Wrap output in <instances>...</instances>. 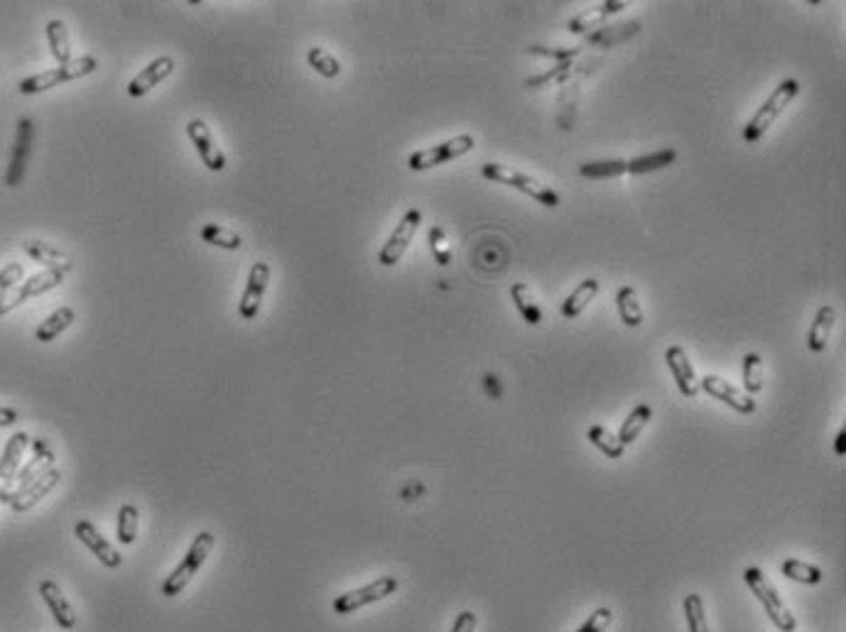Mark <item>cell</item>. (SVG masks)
<instances>
[{
	"mask_svg": "<svg viewBox=\"0 0 846 632\" xmlns=\"http://www.w3.org/2000/svg\"><path fill=\"white\" fill-rule=\"evenodd\" d=\"M398 579L395 576H380L376 581L366 583V586H361L356 591L341 593V596H336L334 598V613L336 616H351L361 608L370 606V603H378V600L388 598V596H393L398 591Z\"/></svg>",
	"mask_w": 846,
	"mask_h": 632,
	"instance_id": "ba28073f",
	"label": "cell"
},
{
	"mask_svg": "<svg viewBox=\"0 0 846 632\" xmlns=\"http://www.w3.org/2000/svg\"><path fill=\"white\" fill-rule=\"evenodd\" d=\"M675 159H678V150H672V148L650 152V155H640L636 159H629V175H650V172L670 167Z\"/></svg>",
	"mask_w": 846,
	"mask_h": 632,
	"instance_id": "f546056e",
	"label": "cell"
},
{
	"mask_svg": "<svg viewBox=\"0 0 846 632\" xmlns=\"http://www.w3.org/2000/svg\"><path fill=\"white\" fill-rule=\"evenodd\" d=\"M270 282V265L268 263H253L251 273H248V282L244 287V294H241V302H238V314L245 321H251L255 319L260 311V304H263V297H265V290H268Z\"/></svg>",
	"mask_w": 846,
	"mask_h": 632,
	"instance_id": "4fadbf2b",
	"label": "cell"
},
{
	"mask_svg": "<svg viewBox=\"0 0 846 632\" xmlns=\"http://www.w3.org/2000/svg\"><path fill=\"white\" fill-rule=\"evenodd\" d=\"M59 481H62V471H59V468H50L47 474L40 475L30 488H25V491L20 493V495L10 503L13 512H27V510H33L40 500L47 498V495L57 488Z\"/></svg>",
	"mask_w": 846,
	"mask_h": 632,
	"instance_id": "ffe728a7",
	"label": "cell"
},
{
	"mask_svg": "<svg viewBox=\"0 0 846 632\" xmlns=\"http://www.w3.org/2000/svg\"><path fill=\"white\" fill-rule=\"evenodd\" d=\"M428 241H429V250H432V255H435V260H437V265H442V267L449 265V263H452V245H449V241H447L445 228H442V225H432V228H429Z\"/></svg>",
	"mask_w": 846,
	"mask_h": 632,
	"instance_id": "ab89813d",
	"label": "cell"
},
{
	"mask_svg": "<svg viewBox=\"0 0 846 632\" xmlns=\"http://www.w3.org/2000/svg\"><path fill=\"white\" fill-rule=\"evenodd\" d=\"M616 309H619L620 321L629 326V329H638V326L646 321L643 304L638 300L636 287H630V284H623V287H619V292H616Z\"/></svg>",
	"mask_w": 846,
	"mask_h": 632,
	"instance_id": "d4e9b609",
	"label": "cell"
},
{
	"mask_svg": "<svg viewBox=\"0 0 846 632\" xmlns=\"http://www.w3.org/2000/svg\"><path fill=\"white\" fill-rule=\"evenodd\" d=\"M665 363L670 368L672 380L678 385V390L682 397L695 399L699 395V378L695 373V366H692V360H689L687 350L682 349V346H670V349L665 350Z\"/></svg>",
	"mask_w": 846,
	"mask_h": 632,
	"instance_id": "9a60e30c",
	"label": "cell"
},
{
	"mask_svg": "<svg viewBox=\"0 0 846 632\" xmlns=\"http://www.w3.org/2000/svg\"><path fill=\"white\" fill-rule=\"evenodd\" d=\"M481 175L486 177V179H491V182L528 194L530 199H535L537 204H543L545 208L560 206V194L554 192V189H550V187L540 182V179H535V177L520 172V169H513V167L508 165H498V162H484V165H481Z\"/></svg>",
	"mask_w": 846,
	"mask_h": 632,
	"instance_id": "7a4b0ae2",
	"label": "cell"
},
{
	"mask_svg": "<svg viewBox=\"0 0 846 632\" xmlns=\"http://www.w3.org/2000/svg\"><path fill=\"white\" fill-rule=\"evenodd\" d=\"M741 380H744V392L746 395H758L763 390V358L758 353H746L741 360Z\"/></svg>",
	"mask_w": 846,
	"mask_h": 632,
	"instance_id": "d6a6232c",
	"label": "cell"
},
{
	"mask_svg": "<svg viewBox=\"0 0 846 632\" xmlns=\"http://www.w3.org/2000/svg\"><path fill=\"white\" fill-rule=\"evenodd\" d=\"M629 8V3L626 0H606V3H599L594 8L584 10V13H579L567 23V33L570 34H589L594 33V30H601L603 23L609 20V17L619 15L623 10Z\"/></svg>",
	"mask_w": 846,
	"mask_h": 632,
	"instance_id": "e0dca14e",
	"label": "cell"
},
{
	"mask_svg": "<svg viewBox=\"0 0 846 632\" xmlns=\"http://www.w3.org/2000/svg\"><path fill=\"white\" fill-rule=\"evenodd\" d=\"M699 390L707 392L709 397L724 402L726 407H731L738 415H754L755 409H758L751 395H746L741 388L731 385L729 380H724L719 375H704L702 380H699Z\"/></svg>",
	"mask_w": 846,
	"mask_h": 632,
	"instance_id": "8fae6325",
	"label": "cell"
},
{
	"mask_svg": "<svg viewBox=\"0 0 846 632\" xmlns=\"http://www.w3.org/2000/svg\"><path fill=\"white\" fill-rule=\"evenodd\" d=\"M511 300L515 302L518 314L523 316V321L528 326H540L543 324V309L537 304L535 294L530 290L528 282H515L511 284Z\"/></svg>",
	"mask_w": 846,
	"mask_h": 632,
	"instance_id": "484cf974",
	"label": "cell"
},
{
	"mask_svg": "<svg viewBox=\"0 0 846 632\" xmlns=\"http://www.w3.org/2000/svg\"><path fill=\"white\" fill-rule=\"evenodd\" d=\"M650 419H653V409H650V405H646V402L636 405V407L630 409V415L623 419V425H620V432H619L620 444H623V446H630V444L640 436V432L646 429Z\"/></svg>",
	"mask_w": 846,
	"mask_h": 632,
	"instance_id": "83f0119b",
	"label": "cell"
},
{
	"mask_svg": "<svg viewBox=\"0 0 846 632\" xmlns=\"http://www.w3.org/2000/svg\"><path fill=\"white\" fill-rule=\"evenodd\" d=\"M474 148H476L474 135H469V133L454 135V138H449V140L437 142V145H432V148L412 152L410 158H408V167H410L412 172H425V169H432V167L447 165V162H452V159L464 158V155L474 150Z\"/></svg>",
	"mask_w": 846,
	"mask_h": 632,
	"instance_id": "52a82bcc",
	"label": "cell"
},
{
	"mask_svg": "<svg viewBox=\"0 0 846 632\" xmlns=\"http://www.w3.org/2000/svg\"><path fill=\"white\" fill-rule=\"evenodd\" d=\"M211 551H214V534L211 532H199L194 537L192 547L187 550L185 559L179 561L175 571L168 576V581L162 583V596H168V598H175L179 593L185 591L189 581H192L197 571H199L204 561L211 557Z\"/></svg>",
	"mask_w": 846,
	"mask_h": 632,
	"instance_id": "277c9868",
	"label": "cell"
},
{
	"mask_svg": "<svg viewBox=\"0 0 846 632\" xmlns=\"http://www.w3.org/2000/svg\"><path fill=\"white\" fill-rule=\"evenodd\" d=\"M307 64L319 76H324V79H336V76L341 74V62L332 52L324 50V47H310L307 50Z\"/></svg>",
	"mask_w": 846,
	"mask_h": 632,
	"instance_id": "d590c367",
	"label": "cell"
},
{
	"mask_svg": "<svg viewBox=\"0 0 846 632\" xmlns=\"http://www.w3.org/2000/svg\"><path fill=\"white\" fill-rule=\"evenodd\" d=\"M640 30V23H626V25H611V27H601V30H596L594 34H589L587 42L589 44H606V47H611L616 42L629 40L630 34H636Z\"/></svg>",
	"mask_w": 846,
	"mask_h": 632,
	"instance_id": "74e56055",
	"label": "cell"
},
{
	"mask_svg": "<svg viewBox=\"0 0 846 632\" xmlns=\"http://www.w3.org/2000/svg\"><path fill=\"white\" fill-rule=\"evenodd\" d=\"M69 270H43V273H37V275L27 277L25 282L17 284V290H13L5 297V300L0 302V316L10 314L13 309H17L20 304H25L27 300H33V297H40L44 292L54 290L62 284V280L67 277Z\"/></svg>",
	"mask_w": 846,
	"mask_h": 632,
	"instance_id": "30bf717a",
	"label": "cell"
},
{
	"mask_svg": "<svg viewBox=\"0 0 846 632\" xmlns=\"http://www.w3.org/2000/svg\"><path fill=\"white\" fill-rule=\"evenodd\" d=\"M201 238L204 243H209L214 248H224V250H238L244 245V238L226 228V225H218V224H207L201 228Z\"/></svg>",
	"mask_w": 846,
	"mask_h": 632,
	"instance_id": "e575fe53",
	"label": "cell"
},
{
	"mask_svg": "<svg viewBox=\"0 0 846 632\" xmlns=\"http://www.w3.org/2000/svg\"><path fill=\"white\" fill-rule=\"evenodd\" d=\"M138 524H140V515H138V508L135 505H123V508L118 510V522H116V534L118 541L120 544H126L130 547L138 537Z\"/></svg>",
	"mask_w": 846,
	"mask_h": 632,
	"instance_id": "8d00e7d4",
	"label": "cell"
},
{
	"mask_svg": "<svg viewBox=\"0 0 846 632\" xmlns=\"http://www.w3.org/2000/svg\"><path fill=\"white\" fill-rule=\"evenodd\" d=\"M17 419H20V417H17L15 409L0 407V426H13V425H15V422H17Z\"/></svg>",
	"mask_w": 846,
	"mask_h": 632,
	"instance_id": "bcb514c9",
	"label": "cell"
},
{
	"mask_svg": "<svg viewBox=\"0 0 846 632\" xmlns=\"http://www.w3.org/2000/svg\"><path fill=\"white\" fill-rule=\"evenodd\" d=\"M50 468H54V454H52L50 444L44 439H34L33 441V458L27 461L25 468H20L17 475L10 483H3V488H0V503L3 505H10L13 500L20 495V493L30 488L40 475H44Z\"/></svg>",
	"mask_w": 846,
	"mask_h": 632,
	"instance_id": "8992f818",
	"label": "cell"
},
{
	"mask_svg": "<svg viewBox=\"0 0 846 632\" xmlns=\"http://www.w3.org/2000/svg\"><path fill=\"white\" fill-rule=\"evenodd\" d=\"M834 451H837V456H844V451H846V432H844V429L837 434V441H834Z\"/></svg>",
	"mask_w": 846,
	"mask_h": 632,
	"instance_id": "7dc6e473",
	"label": "cell"
},
{
	"mask_svg": "<svg viewBox=\"0 0 846 632\" xmlns=\"http://www.w3.org/2000/svg\"><path fill=\"white\" fill-rule=\"evenodd\" d=\"M172 72H175V59L172 57L152 59L150 64H148L140 74L135 76L133 81L128 83V96H130V99H140V96H145L150 89H155L159 81H165Z\"/></svg>",
	"mask_w": 846,
	"mask_h": 632,
	"instance_id": "d6986e66",
	"label": "cell"
},
{
	"mask_svg": "<svg viewBox=\"0 0 846 632\" xmlns=\"http://www.w3.org/2000/svg\"><path fill=\"white\" fill-rule=\"evenodd\" d=\"M579 175L587 179H613V177L629 175V159H596L584 162L579 167Z\"/></svg>",
	"mask_w": 846,
	"mask_h": 632,
	"instance_id": "1f68e13d",
	"label": "cell"
},
{
	"mask_svg": "<svg viewBox=\"0 0 846 632\" xmlns=\"http://www.w3.org/2000/svg\"><path fill=\"white\" fill-rule=\"evenodd\" d=\"M613 613L611 608H596L594 613L589 616V620L577 632H606V627L611 625Z\"/></svg>",
	"mask_w": 846,
	"mask_h": 632,
	"instance_id": "ee69618b",
	"label": "cell"
},
{
	"mask_svg": "<svg viewBox=\"0 0 846 632\" xmlns=\"http://www.w3.org/2000/svg\"><path fill=\"white\" fill-rule=\"evenodd\" d=\"M780 571L790 581L804 583V586H817L824 579V571H822L820 566L807 564V561H800V559H785L783 566H780Z\"/></svg>",
	"mask_w": 846,
	"mask_h": 632,
	"instance_id": "4dcf8cb0",
	"label": "cell"
},
{
	"mask_svg": "<svg viewBox=\"0 0 846 632\" xmlns=\"http://www.w3.org/2000/svg\"><path fill=\"white\" fill-rule=\"evenodd\" d=\"M599 290H601V284H599L596 277H587V280H582L577 290L572 292L570 297L562 302V316L572 321V319H577V316L584 314V309H587L589 304L596 300V297H599Z\"/></svg>",
	"mask_w": 846,
	"mask_h": 632,
	"instance_id": "cb8c5ba5",
	"label": "cell"
},
{
	"mask_svg": "<svg viewBox=\"0 0 846 632\" xmlns=\"http://www.w3.org/2000/svg\"><path fill=\"white\" fill-rule=\"evenodd\" d=\"M834 324H837V309L832 307V304H822L817 309V314H814L810 331H807V346H810L812 353H822V350L827 349Z\"/></svg>",
	"mask_w": 846,
	"mask_h": 632,
	"instance_id": "44dd1931",
	"label": "cell"
},
{
	"mask_svg": "<svg viewBox=\"0 0 846 632\" xmlns=\"http://www.w3.org/2000/svg\"><path fill=\"white\" fill-rule=\"evenodd\" d=\"M96 67H99V62L86 54V57L72 59L69 64L54 67V69H50V72H43V74L27 76V79H23V81H20V86H17V89H20V93H25V96H34V93L50 91V89L59 86V83L74 81V79H82V76L93 74V72H96Z\"/></svg>",
	"mask_w": 846,
	"mask_h": 632,
	"instance_id": "5b68a950",
	"label": "cell"
},
{
	"mask_svg": "<svg viewBox=\"0 0 846 632\" xmlns=\"http://www.w3.org/2000/svg\"><path fill=\"white\" fill-rule=\"evenodd\" d=\"M23 277H25V267L23 263H10L0 270V302L8 297L13 287L23 282Z\"/></svg>",
	"mask_w": 846,
	"mask_h": 632,
	"instance_id": "b9f144b4",
	"label": "cell"
},
{
	"mask_svg": "<svg viewBox=\"0 0 846 632\" xmlns=\"http://www.w3.org/2000/svg\"><path fill=\"white\" fill-rule=\"evenodd\" d=\"M744 581H746L751 593L758 598V603H761L763 610H765L768 620H771V623L775 625L780 632H795V627H797L795 616L790 613L788 606H785L783 598H780L778 589L773 586L771 579L763 574L758 566H748L746 571H744Z\"/></svg>",
	"mask_w": 846,
	"mask_h": 632,
	"instance_id": "3957f363",
	"label": "cell"
},
{
	"mask_svg": "<svg viewBox=\"0 0 846 632\" xmlns=\"http://www.w3.org/2000/svg\"><path fill=\"white\" fill-rule=\"evenodd\" d=\"M587 439L591 441V444H594L596 449L601 451L603 456H609V458H623V451H626V446H623V444H620V441H619V434L609 432L606 426H601V425L589 426Z\"/></svg>",
	"mask_w": 846,
	"mask_h": 632,
	"instance_id": "836d02e7",
	"label": "cell"
},
{
	"mask_svg": "<svg viewBox=\"0 0 846 632\" xmlns=\"http://www.w3.org/2000/svg\"><path fill=\"white\" fill-rule=\"evenodd\" d=\"M685 618H687V630L689 632H709V623H707V610H704V600L699 593H689L685 596Z\"/></svg>",
	"mask_w": 846,
	"mask_h": 632,
	"instance_id": "f35d334b",
	"label": "cell"
},
{
	"mask_svg": "<svg viewBox=\"0 0 846 632\" xmlns=\"http://www.w3.org/2000/svg\"><path fill=\"white\" fill-rule=\"evenodd\" d=\"M44 33H47V42H50L52 57L57 59L59 67L69 64L72 62V42H69L67 25L62 20H50L47 27H44Z\"/></svg>",
	"mask_w": 846,
	"mask_h": 632,
	"instance_id": "f1b7e54d",
	"label": "cell"
},
{
	"mask_svg": "<svg viewBox=\"0 0 846 632\" xmlns=\"http://www.w3.org/2000/svg\"><path fill=\"white\" fill-rule=\"evenodd\" d=\"M572 67H574L572 62H560L557 67H553L550 72H545V74H537L533 76V79H528L525 86H528V89H540V86H547V83H564L570 79Z\"/></svg>",
	"mask_w": 846,
	"mask_h": 632,
	"instance_id": "60d3db41",
	"label": "cell"
},
{
	"mask_svg": "<svg viewBox=\"0 0 846 632\" xmlns=\"http://www.w3.org/2000/svg\"><path fill=\"white\" fill-rule=\"evenodd\" d=\"M530 54H535V57H547V59H557V64L560 62H572V59L577 57L582 47H545V44H533L528 47Z\"/></svg>",
	"mask_w": 846,
	"mask_h": 632,
	"instance_id": "7bdbcfd3",
	"label": "cell"
},
{
	"mask_svg": "<svg viewBox=\"0 0 846 632\" xmlns=\"http://www.w3.org/2000/svg\"><path fill=\"white\" fill-rule=\"evenodd\" d=\"M187 135H189V140L194 142V148L199 152V158L204 165L209 167L211 172H224L226 169V155L224 150L218 148L216 140H214V135H211L209 125L204 123L201 118H194L187 125Z\"/></svg>",
	"mask_w": 846,
	"mask_h": 632,
	"instance_id": "5bb4252c",
	"label": "cell"
},
{
	"mask_svg": "<svg viewBox=\"0 0 846 632\" xmlns=\"http://www.w3.org/2000/svg\"><path fill=\"white\" fill-rule=\"evenodd\" d=\"M23 250H25L34 263L44 265V270H72V267H74V263H72V258H69L67 253L54 248L50 243L23 241Z\"/></svg>",
	"mask_w": 846,
	"mask_h": 632,
	"instance_id": "603a6c76",
	"label": "cell"
},
{
	"mask_svg": "<svg viewBox=\"0 0 846 632\" xmlns=\"http://www.w3.org/2000/svg\"><path fill=\"white\" fill-rule=\"evenodd\" d=\"M33 142L34 123L30 118H23V120L17 123L15 145H13V152H10V165L8 172H5V184H8L10 189H15L17 184L25 179L27 162H30V152H33Z\"/></svg>",
	"mask_w": 846,
	"mask_h": 632,
	"instance_id": "7c38bea8",
	"label": "cell"
},
{
	"mask_svg": "<svg viewBox=\"0 0 846 632\" xmlns=\"http://www.w3.org/2000/svg\"><path fill=\"white\" fill-rule=\"evenodd\" d=\"M27 446H30V436L25 432H15L10 436L5 449H3V456H0V481L10 483L15 478Z\"/></svg>",
	"mask_w": 846,
	"mask_h": 632,
	"instance_id": "7402d4cb",
	"label": "cell"
},
{
	"mask_svg": "<svg viewBox=\"0 0 846 632\" xmlns=\"http://www.w3.org/2000/svg\"><path fill=\"white\" fill-rule=\"evenodd\" d=\"M419 224H422V211L419 208H410V211H405V216L400 218V224L395 225V231L390 234L386 243H383V248L378 253V263L383 267H393L400 263V258L405 255V250L410 248L412 238L418 234Z\"/></svg>",
	"mask_w": 846,
	"mask_h": 632,
	"instance_id": "9c48e42d",
	"label": "cell"
},
{
	"mask_svg": "<svg viewBox=\"0 0 846 632\" xmlns=\"http://www.w3.org/2000/svg\"><path fill=\"white\" fill-rule=\"evenodd\" d=\"M474 630H476V613H471V610L459 613L452 625V632H474Z\"/></svg>",
	"mask_w": 846,
	"mask_h": 632,
	"instance_id": "f6af8a7d",
	"label": "cell"
},
{
	"mask_svg": "<svg viewBox=\"0 0 846 632\" xmlns=\"http://www.w3.org/2000/svg\"><path fill=\"white\" fill-rule=\"evenodd\" d=\"M76 311L72 307H59L57 311H52L47 319H44L43 324L37 326V331H34V339L40 343H50L57 339L59 333H64L69 326L74 324Z\"/></svg>",
	"mask_w": 846,
	"mask_h": 632,
	"instance_id": "4316f807",
	"label": "cell"
},
{
	"mask_svg": "<svg viewBox=\"0 0 846 632\" xmlns=\"http://www.w3.org/2000/svg\"><path fill=\"white\" fill-rule=\"evenodd\" d=\"M74 534L79 537V541L84 544L86 550L91 551L93 557L99 559L103 566H109V569H118V566L123 564L120 551H118L116 547H113V544H111V541L106 540V537H103V534H101L91 522H89V520H79V522L74 524Z\"/></svg>",
	"mask_w": 846,
	"mask_h": 632,
	"instance_id": "2e32d148",
	"label": "cell"
},
{
	"mask_svg": "<svg viewBox=\"0 0 846 632\" xmlns=\"http://www.w3.org/2000/svg\"><path fill=\"white\" fill-rule=\"evenodd\" d=\"M797 96H800V81H795V79H783V81L775 86V91L763 101L761 109L755 110L754 116H751V120L744 125L741 138H744L748 145H755L763 135L771 130L773 123L785 113V109H788Z\"/></svg>",
	"mask_w": 846,
	"mask_h": 632,
	"instance_id": "6da1fadb",
	"label": "cell"
},
{
	"mask_svg": "<svg viewBox=\"0 0 846 632\" xmlns=\"http://www.w3.org/2000/svg\"><path fill=\"white\" fill-rule=\"evenodd\" d=\"M40 596H43V600L47 603V608H50V613L54 616L59 627H62V630H74L76 613L74 608H72V603L67 600V596L59 589V583L52 581V579H44V581L40 583Z\"/></svg>",
	"mask_w": 846,
	"mask_h": 632,
	"instance_id": "ac0fdd59",
	"label": "cell"
}]
</instances>
